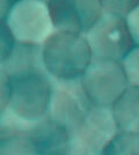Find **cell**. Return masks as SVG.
<instances>
[{"label":"cell","instance_id":"11","mask_svg":"<svg viewBox=\"0 0 139 155\" xmlns=\"http://www.w3.org/2000/svg\"><path fill=\"white\" fill-rule=\"evenodd\" d=\"M46 5L55 31L84 35L77 1H46Z\"/></svg>","mask_w":139,"mask_h":155},{"label":"cell","instance_id":"16","mask_svg":"<svg viewBox=\"0 0 139 155\" xmlns=\"http://www.w3.org/2000/svg\"><path fill=\"white\" fill-rule=\"evenodd\" d=\"M129 86L139 87V46H134L121 61Z\"/></svg>","mask_w":139,"mask_h":155},{"label":"cell","instance_id":"17","mask_svg":"<svg viewBox=\"0 0 139 155\" xmlns=\"http://www.w3.org/2000/svg\"><path fill=\"white\" fill-rule=\"evenodd\" d=\"M103 12L113 14L125 20L129 13L139 4V1H101Z\"/></svg>","mask_w":139,"mask_h":155},{"label":"cell","instance_id":"1","mask_svg":"<svg viewBox=\"0 0 139 155\" xmlns=\"http://www.w3.org/2000/svg\"><path fill=\"white\" fill-rule=\"evenodd\" d=\"M42 52L48 74L58 81L80 79L93 60L88 42L78 34L55 31L43 43Z\"/></svg>","mask_w":139,"mask_h":155},{"label":"cell","instance_id":"18","mask_svg":"<svg viewBox=\"0 0 139 155\" xmlns=\"http://www.w3.org/2000/svg\"><path fill=\"white\" fill-rule=\"evenodd\" d=\"M15 39L5 21H0V65L2 64L15 46Z\"/></svg>","mask_w":139,"mask_h":155},{"label":"cell","instance_id":"5","mask_svg":"<svg viewBox=\"0 0 139 155\" xmlns=\"http://www.w3.org/2000/svg\"><path fill=\"white\" fill-rule=\"evenodd\" d=\"M84 36L91 48L93 59L122 61L136 46L125 20L113 14L103 13Z\"/></svg>","mask_w":139,"mask_h":155},{"label":"cell","instance_id":"4","mask_svg":"<svg viewBox=\"0 0 139 155\" xmlns=\"http://www.w3.org/2000/svg\"><path fill=\"white\" fill-rule=\"evenodd\" d=\"M82 88L93 105L111 108L129 87L121 61L93 59L80 78Z\"/></svg>","mask_w":139,"mask_h":155},{"label":"cell","instance_id":"3","mask_svg":"<svg viewBox=\"0 0 139 155\" xmlns=\"http://www.w3.org/2000/svg\"><path fill=\"white\" fill-rule=\"evenodd\" d=\"M5 22L18 43L43 45L55 32L46 1H13Z\"/></svg>","mask_w":139,"mask_h":155},{"label":"cell","instance_id":"7","mask_svg":"<svg viewBox=\"0 0 139 155\" xmlns=\"http://www.w3.org/2000/svg\"><path fill=\"white\" fill-rule=\"evenodd\" d=\"M52 96L46 117L64 125L72 136L93 104L88 100L80 79L70 81L52 79Z\"/></svg>","mask_w":139,"mask_h":155},{"label":"cell","instance_id":"15","mask_svg":"<svg viewBox=\"0 0 139 155\" xmlns=\"http://www.w3.org/2000/svg\"><path fill=\"white\" fill-rule=\"evenodd\" d=\"M79 7L81 21L84 26V34H86L103 15L101 1H77Z\"/></svg>","mask_w":139,"mask_h":155},{"label":"cell","instance_id":"6","mask_svg":"<svg viewBox=\"0 0 139 155\" xmlns=\"http://www.w3.org/2000/svg\"><path fill=\"white\" fill-rule=\"evenodd\" d=\"M117 132L111 109L92 105L72 134L68 155H101L102 149Z\"/></svg>","mask_w":139,"mask_h":155},{"label":"cell","instance_id":"21","mask_svg":"<svg viewBox=\"0 0 139 155\" xmlns=\"http://www.w3.org/2000/svg\"><path fill=\"white\" fill-rule=\"evenodd\" d=\"M12 5H13V1L0 0V21H5L6 20L7 14L9 12Z\"/></svg>","mask_w":139,"mask_h":155},{"label":"cell","instance_id":"14","mask_svg":"<svg viewBox=\"0 0 139 155\" xmlns=\"http://www.w3.org/2000/svg\"><path fill=\"white\" fill-rule=\"evenodd\" d=\"M0 155H38L28 133L0 141Z\"/></svg>","mask_w":139,"mask_h":155},{"label":"cell","instance_id":"8","mask_svg":"<svg viewBox=\"0 0 139 155\" xmlns=\"http://www.w3.org/2000/svg\"><path fill=\"white\" fill-rule=\"evenodd\" d=\"M38 155H68L71 150V132L50 118L33 124L27 132Z\"/></svg>","mask_w":139,"mask_h":155},{"label":"cell","instance_id":"19","mask_svg":"<svg viewBox=\"0 0 139 155\" xmlns=\"http://www.w3.org/2000/svg\"><path fill=\"white\" fill-rule=\"evenodd\" d=\"M125 22L134 45L139 46V4L129 13Z\"/></svg>","mask_w":139,"mask_h":155},{"label":"cell","instance_id":"12","mask_svg":"<svg viewBox=\"0 0 139 155\" xmlns=\"http://www.w3.org/2000/svg\"><path fill=\"white\" fill-rule=\"evenodd\" d=\"M101 155H139V133L118 131L102 149Z\"/></svg>","mask_w":139,"mask_h":155},{"label":"cell","instance_id":"13","mask_svg":"<svg viewBox=\"0 0 139 155\" xmlns=\"http://www.w3.org/2000/svg\"><path fill=\"white\" fill-rule=\"evenodd\" d=\"M33 124L23 120L7 108L0 112V141L11 137L27 133Z\"/></svg>","mask_w":139,"mask_h":155},{"label":"cell","instance_id":"2","mask_svg":"<svg viewBox=\"0 0 139 155\" xmlns=\"http://www.w3.org/2000/svg\"><path fill=\"white\" fill-rule=\"evenodd\" d=\"M52 88L49 74L31 73L11 78L7 108L23 120L36 123L48 115Z\"/></svg>","mask_w":139,"mask_h":155},{"label":"cell","instance_id":"10","mask_svg":"<svg viewBox=\"0 0 139 155\" xmlns=\"http://www.w3.org/2000/svg\"><path fill=\"white\" fill-rule=\"evenodd\" d=\"M110 109L118 131L139 133V87L129 86Z\"/></svg>","mask_w":139,"mask_h":155},{"label":"cell","instance_id":"9","mask_svg":"<svg viewBox=\"0 0 139 155\" xmlns=\"http://www.w3.org/2000/svg\"><path fill=\"white\" fill-rule=\"evenodd\" d=\"M1 67L8 79L31 73L48 74L43 60L42 45L16 42L8 58L1 64Z\"/></svg>","mask_w":139,"mask_h":155},{"label":"cell","instance_id":"20","mask_svg":"<svg viewBox=\"0 0 139 155\" xmlns=\"http://www.w3.org/2000/svg\"><path fill=\"white\" fill-rule=\"evenodd\" d=\"M9 101V79L0 65V112L7 109Z\"/></svg>","mask_w":139,"mask_h":155}]
</instances>
